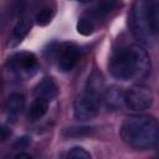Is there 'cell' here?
<instances>
[{"mask_svg":"<svg viewBox=\"0 0 159 159\" xmlns=\"http://www.w3.org/2000/svg\"><path fill=\"white\" fill-rule=\"evenodd\" d=\"M6 68L20 78H29L37 72L39 60L32 52L20 51L7 58Z\"/></svg>","mask_w":159,"mask_h":159,"instance_id":"5b68a950","label":"cell"},{"mask_svg":"<svg viewBox=\"0 0 159 159\" xmlns=\"http://www.w3.org/2000/svg\"><path fill=\"white\" fill-rule=\"evenodd\" d=\"M111 75L119 81H144L150 75V56L140 43L116 50L108 62Z\"/></svg>","mask_w":159,"mask_h":159,"instance_id":"6da1fadb","label":"cell"},{"mask_svg":"<svg viewBox=\"0 0 159 159\" xmlns=\"http://www.w3.org/2000/svg\"><path fill=\"white\" fill-rule=\"evenodd\" d=\"M10 135H11V129L5 124H0V142L9 139Z\"/></svg>","mask_w":159,"mask_h":159,"instance_id":"ffe728a7","label":"cell"},{"mask_svg":"<svg viewBox=\"0 0 159 159\" xmlns=\"http://www.w3.org/2000/svg\"><path fill=\"white\" fill-rule=\"evenodd\" d=\"M102 99H104V102L108 107L116 108L120 103H123V92L118 87H111L104 91Z\"/></svg>","mask_w":159,"mask_h":159,"instance_id":"9a60e30c","label":"cell"},{"mask_svg":"<svg viewBox=\"0 0 159 159\" xmlns=\"http://www.w3.org/2000/svg\"><path fill=\"white\" fill-rule=\"evenodd\" d=\"M15 158H31L30 154H24V153H19L15 155Z\"/></svg>","mask_w":159,"mask_h":159,"instance_id":"44dd1931","label":"cell"},{"mask_svg":"<svg viewBox=\"0 0 159 159\" xmlns=\"http://www.w3.org/2000/svg\"><path fill=\"white\" fill-rule=\"evenodd\" d=\"M68 158H80V159H91V153L82 147H73L67 152Z\"/></svg>","mask_w":159,"mask_h":159,"instance_id":"ac0fdd59","label":"cell"},{"mask_svg":"<svg viewBox=\"0 0 159 159\" xmlns=\"http://www.w3.org/2000/svg\"><path fill=\"white\" fill-rule=\"evenodd\" d=\"M158 122L149 114H134L124 119L120 127L122 140L138 150L153 148L158 142Z\"/></svg>","mask_w":159,"mask_h":159,"instance_id":"3957f363","label":"cell"},{"mask_svg":"<svg viewBox=\"0 0 159 159\" xmlns=\"http://www.w3.org/2000/svg\"><path fill=\"white\" fill-rule=\"evenodd\" d=\"M97 29V24L86 14L83 12L77 21V31L78 34L83 35V36H89L92 35Z\"/></svg>","mask_w":159,"mask_h":159,"instance_id":"2e32d148","label":"cell"},{"mask_svg":"<svg viewBox=\"0 0 159 159\" xmlns=\"http://www.w3.org/2000/svg\"><path fill=\"white\" fill-rule=\"evenodd\" d=\"M93 132V128L92 127H88V125H81V127H71V128H66L63 134L66 137H75V138H78V137H86V135H89L91 133Z\"/></svg>","mask_w":159,"mask_h":159,"instance_id":"e0dca14e","label":"cell"},{"mask_svg":"<svg viewBox=\"0 0 159 159\" xmlns=\"http://www.w3.org/2000/svg\"><path fill=\"white\" fill-rule=\"evenodd\" d=\"M31 145V138L27 137V135H24V137H20L15 140L14 143V148L20 150V149H27Z\"/></svg>","mask_w":159,"mask_h":159,"instance_id":"d6986e66","label":"cell"},{"mask_svg":"<svg viewBox=\"0 0 159 159\" xmlns=\"http://www.w3.org/2000/svg\"><path fill=\"white\" fill-rule=\"evenodd\" d=\"M116 6H117V1L116 0H101L92 9H89L88 11H86V14L98 25V22L101 20L106 19L107 15L112 10H114Z\"/></svg>","mask_w":159,"mask_h":159,"instance_id":"4fadbf2b","label":"cell"},{"mask_svg":"<svg viewBox=\"0 0 159 159\" xmlns=\"http://www.w3.org/2000/svg\"><path fill=\"white\" fill-rule=\"evenodd\" d=\"M48 103L46 99L35 97V99L31 102L29 109H27V118L30 120H37L40 118H42L47 111H48Z\"/></svg>","mask_w":159,"mask_h":159,"instance_id":"5bb4252c","label":"cell"},{"mask_svg":"<svg viewBox=\"0 0 159 159\" xmlns=\"http://www.w3.org/2000/svg\"><path fill=\"white\" fill-rule=\"evenodd\" d=\"M45 53L46 57L53 61L57 65L58 70L62 72L72 71L81 58V48L73 42L51 43Z\"/></svg>","mask_w":159,"mask_h":159,"instance_id":"277c9868","label":"cell"},{"mask_svg":"<svg viewBox=\"0 0 159 159\" xmlns=\"http://www.w3.org/2000/svg\"><path fill=\"white\" fill-rule=\"evenodd\" d=\"M76 1H78V2H83V4H87V2H91V1H93V0H76Z\"/></svg>","mask_w":159,"mask_h":159,"instance_id":"7402d4cb","label":"cell"},{"mask_svg":"<svg viewBox=\"0 0 159 159\" xmlns=\"http://www.w3.org/2000/svg\"><path fill=\"white\" fill-rule=\"evenodd\" d=\"M35 10V22L39 26H46L56 15V4L53 0H40Z\"/></svg>","mask_w":159,"mask_h":159,"instance_id":"9c48e42d","label":"cell"},{"mask_svg":"<svg viewBox=\"0 0 159 159\" xmlns=\"http://www.w3.org/2000/svg\"><path fill=\"white\" fill-rule=\"evenodd\" d=\"M35 97L46 99L47 102L53 101L58 94V86L52 77H43L34 88Z\"/></svg>","mask_w":159,"mask_h":159,"instance_id":"8fae6325","label":"cell"},{"mask_svg":"<svg viewBox=\"0 0 159 159\" xmlns=\"http://www.w3.org/2000/svg\"><path fill=\"white\" fill-rule=\"evenodd\" d=\"M106 91V87H104V80H103V76L101 72L98 71H93L88 80H87V83H86V91L84 93L102 101L103 98V93Z\"/></svg>","mask_w":159,"mask_h":159,"instance_id":"7c38bea8","label":"cell"},{"mask_svg":"<svg viewBox=\"0 0 159 159\" xmlns=\"http://www.w3.org/2000/svg\"><path fill=\"white\" fill-rule=\"evenodd\" d=\"M24 108H25V96L19 92L11 93L4 106L5 114L10 122H16V119L22 113Z\"/></svg>","mask_w":159,"mask_h":159,"instance_id":"ba28073f","label":"cell"},{"mask_svg":"<svg viewBox=\"0 0 159 159\" xmlns=\"http://www.w3.org/2000/svg\"><path fill=\"white\" fill-rule=\"evenodd\" d=\"M99 106H101L99 99L87 93H83L78 96L73 102V116L76 119L80 120L93 119L98 114Z\"/></svg>","mask_w":159,"mask_h":159,"instance_id":"52a82bcc","label":"cell"},{"mask_svg":"<svg viewBox=\"0 0 159 159\" xmlns=\"http://www.w3.org/2000/svg\"><path fill=\"white\" fill-rule=\"evenodd\" d=\"M128 25L138 43L152 45L158 30L157 2L154 0H134L129 10Z\"/></svg>","mask_w":159,"mask_h":159,"instance_id":"7a4b0ae2","label":"cell"},{"mask_svg":"<svg viewBox=\"0 0 159 159\" xmlns=\"http://www.w3.org/2000/svg\"><path fill=\"white\" fill-rule=\"evenodd\" d=\"M31 26H32V24H31L30 19H27V17L20 19L15 24V26H14L11 34H10V37H9V41H7V47H10V48L17 47L25 40V37L29 35V32L31 30Z\"/></svg>","mask_w":159,"mask_h":159,"instance_id":"30bf717a","label":"cell"},{"mask_svg":"<svg viewBox=\"0 0 159 159\" xmlns=\"http://www.w3.org/2000/svg\"><path fill=\"white\" fill-rule=\"evenodd\" d=\"M152 92L140 84H135L123 92V103L132 112H143L152 107L153 104Z\"/></svg>","mask_w":159,"mask_h":159,"instance_id":"8992f818","label":"cell"}]
</instances>
